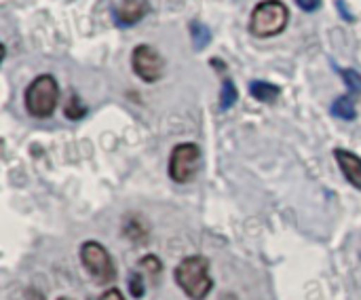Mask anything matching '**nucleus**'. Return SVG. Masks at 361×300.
Masks as SVG:
<instances>
[{"mask_svg": "<svg viewBox=\"0 0 361 300\" xmlns=\"http://www.w3.org/2000/svg\"><path fill=\"white\" fill-rule=\"evenodd\" d=\"M176 282L192 300H203L214 288L209 263L203 256H188L176 269Z\"/></svg>", "mask_w": 361, "mask_h": 300, "instance_id": "1", "label": "nucleus"}, {"mask_svg": "<svg viewBox=\"0 0 361 300\" xmlns=\"http://www.w3.org/2000/svg\"><path fill=\"white\" fill-rule=\"evenodd\" d=\"M290 8L281 0H262L250 17V32L260 38L277 36L288 28Z\"/></svg>", "mask_w": 361, "mask_h": 300, "instance_id": "2", "label": "nucleus"}, {"mask_svg": "<svg viewBox=\"0 0 361 300\" xmlns=\"http://www.w3.org/2000/svg\"><path fill=\"white\" fill-rule=\"evenodd\" d=\"M59 100L57 80L51 74H40L25 89V108L36 119H47L53 114Z\"/></svg>", "mask_w": 361, "mask_h": 300, "instance_id": "3", "label": "nucleus"}, {"mask_svg": "<svg viewBox=\"0 0 361 300\" xmlns=\"http://www.w3.org/2000/svg\"><path fill=\"white\" fill-rule=\"evenodd\" d=\"M201 148L197 144H178L169 159V176L178 184L190 182L201 167Z\"/></svg>", "mask_w": 361, "mask_h": 300, "instance_id": "4", "label": "nucleus"}, {"mask_svg": "<svg viewBox=\"0 0 361 300\" xmlns=\"http://www.w3.org/2000/svg\"><path fill=\"white\" fill-rule=\"evenodd\" d=\"M80 260L85 265V269L99 282V284H110L116 275L112 258L108 254V250L97 244V241H87L80 248Z\"/></svg>", "mask_w": 361, "mask_h": 300, "instance_id": "5", "label": "nucleus"}, {"mask_svg": "<svg viewBox=\"0 0 361 300\" xmlns=\"http://www.w3.org/2000/svg\"><path fill=\"white\" fill-rule=\"evenodd\" d=\"M131 61H133V72L144 83H157L163 76V72H165L163 55L154 47H150V44L135 47L133 53H131Z\"/></svg>", "mask_w": 361, "mask_h": 300, "instance_id": "6", "label": "nucleus"}, {"mask_svg": "<svg viewBox=\"0 0 361 300\" xmlns=\"http://www.w3.org/2000/svg\"><path fill=\"white\" fill-rule=\"evenodd\" d=\"M150 13L148 0H121V4L114 8V23L118 28H129L140 23Z\"/></svg>", "mask_w": 361, "mask_h": 300, "instance_id": "7", "label": "nucleus"}, {"mask_svg": "<svg viewBox=\"0 0 361 300\" xmlns=\"http://www.w3.org/2000/svg\"><path fill=\"white\" fill-rule=\"evenodd\" d=\"M334 159L338 161V165H341L345 178L349 180V184L361 191V157L345 150V148H336Z\"/></svg>", "mask_w": 361, "mask_h": 300, "instance_id": "8", "label": "nucleus"}, {"mask_svg": "<svg viewBox=\"0 0 361 300\" xmlns=\"http://www.w3.org/2000/svg\"><path fill=\"white\" fill-rule=\"evenodd\" d=\"M123 233L127 239H131L135 244L148 241V224L140 216H127L123 220Z\"/></svg>", "mask_w": 361, "mask_h": 300, "instance_id": "9", "label": "nucleus"}, {"mask_svg": "<svg viewBox=\"0 0 361 300\" xmlns=\"http://www.w3.org/2000/svg\"><path fill=\"white\" fill-rule=\"evenodd\" d=\"M250 93L258 100V102H264V104H271L279 97V87L277 85H271L267 80H254L250 85Z\"/></svg>", "mask_w": 361, "mask_h": 300, "instance_id": "10", "label": "nucleus"}, {"mask_svg": "<svg viewBox=\"0 0 361 300\" xmlns=\"http://www.w3.org/2000/svg\"><path fill=\"white\" fill-rule=\"evenodd\" d=\"M332 114L338 116V119H345V121H353L357 116V110H355V102L351 95H343L338 97L334 104H332Z\"/></svg>", "mask_w": 361, "mask_h": 300, "instance_id": "11", "label": "nucleus"}, {"mask_svg": "<svg viewBox=\"0 0 361 300\" xmlns=\"http://www.w3.org/2000/svg\"><path fill=\"white\" fill-rule=\"evenodd\" d=\"M190 38L195 49H205L212 42V32L201 21H190Z\"/></svg>", "mask_w": 361, "mask_h": 300, "instance_id": "12", "label": "nucleus"}, {"mask_svg": "<svg viewBox=\"0 0 361 300\" xmlns=\"http://www.w3.org/2000/svg\"><path fill=\"white\" fill-rule=\"evenodd\" d=\"M63 112H66V116H68V119L78 121V119H82V116L87 114V106L80 102V97H78L76 93H72V95L68 97L66 106H63Z\"/></svg>", "mask_w": 361, "mask_h": 300, "instance_id": "13", "label": "nucleus"}, {"mask_svg": "<svg viewBox=\"0 0 361 300\" xmlns=\"http://www.w3.org/2000/svg\"><path fill=\"white\" fill-rule=\"evenodd\" d=\"M237 97H239L237 87L233 85V80L226 78V80L222 83V91H220V108H222V110H231L233 104L237 102Z\"/></svg>", "mask_w": 361, "mask_h": 300, "instance_id": "14", "label": "nucleus"}, {"mask_svg": "<svg viewBox=\"0 0 361 300\" xmlns=\"http://www.w3.org/2000/svg\"><path fill=\"white\" fill-rule=\"evenodd\" d=\"M341 76H343V80H345V85L357 95L361 93V74L357 70H351V68H345V70H341Z\"/></svg>", "mask_w": 361, "mask_h": 300, "instance_id": "15", "label": "nucleus"}, {"mask_svg": "<svg viewBox=\"0 0 361 300\" xmlns=\"http://www.w3.org/2000/svg\"><path fill=\"white\" fill-rule=\"evenodd\" d=\"M129 292L135 299H142L144 296V282H142V275L140 273H131V277H129Z\"/></svg>", "mask_w": 361, "mask_h": 300, "instance_id": "16", "label": "nucleus"}, {"mask_svg": "<svg viewBox=\"0 0 361 300\" xmlns=\"http://www.w3.org/2000/svg\"><path fill=\"white\" fill-rule=\"evenodd\" d=\"M140 267H142L144 271L152 273V275H159V273H161V260H159L157 256H144V258L140 260Z\"/></svg>", "mask_w": 361, "mask_h": 300, "instance_id": "17", "label": "nucleus"}, {"mask_svg": "<svg viewBox=\"0 0 361 300\" xmlns=\"http://www.w3.org/2000/svg\"><path fill=\"white\" fill-rule=\"evenodd\" d=\"M296 4L305 11V13H313L322 6V0H296Z\"/></svg>", "mask_w": 361, "mask_h": 300, "instance_id": "18", "label": "nucleus"}, {"mask_svg": "<svg viewBox=\"0 0 361 300\" xmlns=\"http://www.w3.org/2000/svg\"><path fill=\"white\" fill-rule=\"evenodd\" d=\"M93 300H125V299H123V294H121L118 290H114V288H112V290L104 292L99 299H93Z\"/></svg>", "mask_w": 361, "mask_h": 300, "instance_id": "19", "label": "nucleus"}, {"mask_svg": "<svg viewBox=\"0 0 361 300\" xmlns=\"http://www.w3.org/2000/svg\"><path fill=\"white\" fill-rule=\"evenodd\" d=\"M59 300H70V299H59Z\"/></svg>", "mask_w": 361, "mask_h": 300, "instance_id": "20", "label": "nucleus"}]
</instances>
